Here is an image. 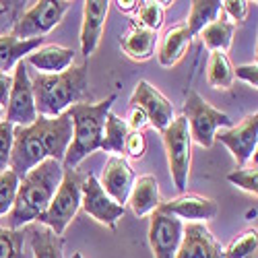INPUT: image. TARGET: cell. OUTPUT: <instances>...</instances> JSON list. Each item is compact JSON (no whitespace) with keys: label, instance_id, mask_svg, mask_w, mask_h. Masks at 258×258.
Segmentation results:
<instances>
[{"label":"cell","instance_id":"cell-42","mask_svg":"<svg viewBox=\"0 0 258 258\" xmlns=\"http://www.w3.org/2000/svg\"><path fill=\"white\" fill-rule=\"evenodd\" d=\"M73 258H83V254H81V252H75V254H73Z\"/></svg>","mask_w":258,"mask_h":258},{"label":"cell","instance_id":"cell-18","mask_svg":"<svg viewBox=\"0 0 258 258\" xmlns=\"http://www.w3.org/2000/svg\"><path fill=\"white\" fill-rule=\"evenodd\" d=\"M27 62L39 71V75H58V73H64L67 69L73 67L75 50L56 46V44H48V46L33 50L27 56Z\"/></svg>","mask_w":258,"mask_h":258},{"label":"cell","instance_id":"cell-23","mask_svg":"<svg viewBox=\"0 0 258 258\" xmlns=\"http://www.w3.org/2000/svg\"><path fill=\"white\" fill-rule=\"evenodd\" d=\"M233 31H235V25L229 23V21L223 17V13L219 11L217 19H215L213 23H209L199 33V37L203 39V44L211 52H223V54H227L229 48H231V41H233Z\"/></svg>","mask_w":258,"mask_h":258},{"label":"cell","instance_id":"cell-32","mask_svg":"<svg viewBox=\"0 0 258 258\" xmlns=\"http://www.w3.org/2000/svg\"><path fill=\"white\" fill-rule=\"evenodd\" d=\"M227 180L233 186H238V188L250 192V195H256V192H258V171H256V167L235 169V171H231V174L227 176Z\"/></svg>","mask_w":258,"mask_h":258},{"label":"cell","instance_id":"cell-39","mask_svg":"<svg viewBox=\"0 0 258 258\" xmlns=\"http://www.w3.org/2000/svg\"><path fill=\"white\" fill-rule=\"evenodd\" d=\"M116 5H118V9L122 13H131V11H137L141 3H137V0H126V3H122V0H120V3H116Z\"/></svg>","mask_w":258,"mask_h":258},{"label":"cell","instance_id":"cell-31","mask_svg":"<svg viewBox=\"0 0 258 258\" xmlns=\"http://www.w3.org/2000/svg\"><path fill=\"white\" fill-rule=\"evenodd\" d=\"M256 248H258L256 229H248L223 250V258H246L250 254H256Z\"/></svg>","mask_w":258,"mask_h":258},{"label":"cell","instance_id":"cell-24","mask_svg":"<svg viewBox=\"0 0 258 258\" xmlns=\"http://www.w3.org/2000/svg\"><path fill=\"white\" fill-rule=\"evenodd\" d=\"M131 133L126 120H122L116 114H107L105 118V126H103V139H101V147L105 153H114V155H122L124 153V143L126 137Z\"/></svg>","mask_w":258,"mask_h":258},{"label":"cell","instance_id":"cell-22","mask_svg":"<svg viewBox=\"0 0 258 258\" xmlns=\"http://www.w3.org/2000/svg\"><path fill=\"white\" fill-rule=\"evenodd\" d=\"M155 44H157V33L149 31L137 23H133L131 29L120 37V46H122L124 54L131 56L133 60H139V62H145L153 56Z\"/></svg>","mask_w":258,"mask_h":258},{"label":"cell","instance_id":"cell-20","mask_svg":"<svg viewBox=\"0 0 258 258\" xmlns=\"http://www.w3.org/2000/svg\"><path fill=\"white\" fill-rule=\"evenodd\" d=\"M44 46V37L35 39H17L11 31L0 33V73L9 75V71H15L17 64L27 58L33 50Z\"/></svg>","mask_w":258,"mask_h":258},{"label":"cell","instance_id":"cell-19","mask_svg":"<svg viewBox=\"0 0 258 258\" xmlns=\"http://www.w3.org/2000/svg\"><path fill=\"white\" fill-rule=\"evenodd\" d=\"M128 205H131L133 213L137 217H147L153 211H157V207L161 205V197H159V184L151 174H145L135 178V184L131 188V195H128Z\"/></svg>","mask_w":258,"mask_h":258},{"label":"cell","instance_id":"cell-3","mask_svg":"<svg viewBox=\"0 0 258 258\" xmlns=\"http://www.w3.org/2000/svg\"><path fill=\"white\" fill-rule=\"evenodd\" d=\"M31 89L37 116L56 118L69 112L71 105L83 101L89 89V69L87 64H73L58 75H37L31 79Z\"/></svg>","mask_w":258,"mask_h":258},{"label":"cell","instance_id":"cell-41","mask_svg":"<svg viewBox=\"0 0 258 258\" xmlns=\"http://www.w3.org/2000/svg\"><path fill=\"white\" fill-rule=\"evenodd\" d=\"M3 116H5V107H0V122H3Z\"/></svg>","mask_w":258,"mask_h":258},{"label":"cell","instance_id":"cell-10","mask_svg":"<svg viewBox=\"0 0 258 258\" xmlns=\"http://www.w3.org/2000/svg\"><path fill=\"white\" fill-rule=\"evenodd\" d=\"M131 107H139V110H143L149 124L159 133H163L165 128L171 124V120L176 118L171 101L147 81L137 83V87L131 95Z\"/></svg>","mask_w":258,"mask_h":258},{"label":"cell","instance_id":"cell-35","mask_svg":"<svg viewBox=\"0 0 258 258\" xmlns=\"http://www.w3.org/2000/svg\"><path fill=\"white\" fill-rule=\"evenodd\" d=\"M147 151V141H145V135L143 133H137V131H131L126 137V143H124V153H128L133 159H141Z\"/></svg>","mask_w":258,"mask_h":258},{"label":"cell","instance_id":"cell-26","mask_svg":"<svg viewBox=\"0 0 258 258\" xmlns=\"http://www.w3.org/2000/svg\"><path fill=\"white\" fill-rule=\"evenodd\" d=\"M233 67L223 52H211L207 62V83L215 89H229L233 85Z\"/></svg>","mask_w":258,"mask_h":258},{"label":"cell","instance_id":"cell-38","mask_svg":"<svg viewBox=\"0 0 258 258\" xmlns=\"http://www.w3.org/2000/svg\"><path fill=\"white\" fill-rule=\"evenodd\" d=\"M11 87H13V77H11V75H5V73H0V107H7Z\"/></svg>","mask_w":258,"mask_h":258},{"label":"cell","instance_id":"cell-1","mask_svg":"<svg viewBox=\"0 0 258 258\" xmlns=\"http://www.w3.org/2000/svg\"><path fill=\"white\" fill-rule=\"evenodd\" d=\"M73 141V120L64 112L56 118L37 116L31 126L13 128V151L9 159V169L15 171L19 180L35 165L46 159L62 161Z\"/></svg>","mask_w":258,"mask_h":258},{"label":"cell","instance_id":"cell-12","mask_svg":"<svg viewBox=\"0 0 258 258\" xmlns=\"http://www.w3.org/2000/svg\"><path fill=\"white\" fill-rule=\"evenodd\" d=\"M215 141L223 143L238 167L242 169L250 159L252 155L256 153V145H258V114H248L238 126H231L227 131H219L215 133Z\"/></svg>","mask_w":258,"mask_h":258},{"label":"cell","instance_id":"cell-27","mask_svg":"<svg viewBox=\"0 0 258 258\" xmlns=\"http://www.w3.org/2000/svg\"><path fill=\"white\" fill-rule=\"evenodd\" d=\"M31 250L33 258H64L62 238L48 227H39L31 233Z\"/></svg>","mask_w":258,"mask_h":258},{"label":"cell","instance_id":"cell-29","mask_svg":"<svg viewBox=\"0 0 258 258\" xmlns=\"http://www.w3.org/2000/svg\"><path fill=\"white\" fill-rule=\"evenodd\" d=\"M19 176L11 169H5L0 174V217L9 215V211L15 205L17 190H19Z\"/></svg>","mask_w":258,"mask_h":258},{"label":"cell","instance_id":"cell-16","mask_svg":"<svg viewBox=\"0 0 258 258\" xmlns=\"http://www.w3.org/2000/svg\"><path fill=\"white\" fill-rule=\"evenodd\" d=\"M101 188L105 190V195L110 197L118 205H126L131 188L135 184V171L133 165L126 161L124 155H112L107 157L103 174H101Z\"/></svg>","mask_w":258,"mask_h":258},{"label":"cell","instance_id":"cell-36","mask_svg":"<svg viewBox=\"0 0 258 258\" xmlns=\"http://www.w3.org/2000/svg\"><path fill=\"white\" fill-rule=\"evenodd\" d=\"M233 77L246 81L250 87L256 89V85H258V67H256V62L254 64H242V67L233 69Z\"/></svg>","mask_w":258,"mask_h":258},{"label":"cell","instance_id":"cell-14","mask_svg":"<svg viewBox=\"0 0 258 258\" xmlns=\"http://www.w3.org/2000/svg\"><path fill=\"white\" fill-rule=\"evenodd\" d=\"M157 211L174 215L180 221L186 219L188 223H205L209 219H215L219 213V207L213 199H207L203 195H180L167 203H161Z\"/></svg>","mask_w":258,"mask_h":258},{"label":"cell","instance_id":"cell-7","mask_svg":"<svg viewBox=\"0 0 258 258\" xmlns=\"http://www.w3.org/2000/svg\"><path fill=\"white\" fill-rule=\"evenodd\" d=\"M161 141L165 147L167 165L174 186L178 188V192L184 195L190 176V161H192V139L188 133L186 118L178 116L171 120V124L161 133Z\"/></svg>","mask_w":258,"mask_h":258},{"label":"cell","instance_id":"cell-2","mask_svg":"<svg viewBox=\"0 0 258 258\" xmlns=\"http://www.w3.org/2000/svg\"><path fill=\"white\" fill-rule=\"evenodd\" d=\"M62 176H64L62 161L56 159H46L39 165H35L31 171H27L19 182L13 209L9 211V215H5L7 217L5 227L21 229L31 221H37V217L52 203V197L56 195V190L62 182Z\"/></svg>","mask_w":258,"mask_h":258},{"label":"cell","instance_id":"cell-40","mask_svg":"<svg viewBox=\"0 0 258 258\" xmlns=\"http://www.w3.org/2000/svg\"><path fill=\"white\" fill-rule=\"evenodd\" d=\"M7 5L9 3H0V11H7Z\"/></svg>","mask_w":258,"mask_h":258},{"label":"cell","instance_id":"cell-11","mask_svg":"<svg viewBox=\"0 0 258 258\" xmlns=\"http://www.w3.org/2000/svg\"><path fill=\"white\" fill-rule=\"evenodd\" d=\"M81 207L87 215H91L97 223L107 225V227H116L118 219L124 215V207L114 203L110 197L105 195V190L101 188L99 180L93 174H89L87 178L83 180Z\"/></svg>","mask_w":258,"mask_h":258},{"label":"cell","instance_id":"cell-9","mask_svg":"<svg viewBox=\"0 0 258 258\" xmlns=\"http://www.w3.org/2000/svg\"><path fill=\"white\" fill-rule=\"evenodd\" d=\"M37 120L31 79L25 62L21 60L13 73V87L7 101V122L13 126H31Z\"/></svg>","mask_w":258,"mask_h":258},{"label":"cell","instance_id":"cell-6","mask_svg":"<svg viewBox=\"0 0 258 258\" xmlns=\"http://www.w3.org/2000/svg\"><path fill=\"white\" fill-rule=\"evenodd\" d=\"M186 124H188V133L190 139L203 149H211L215 143V133L221 126L231 128V118L215 107L195 89H190L184 101V114Z\"/></svg>","mask_w":258,"mask_h":258},{"label":"cell","instance_id":"cell-33","mask_svg":"<svg viewBox=\"0 0 258 258\" xmlns=\"http://www.w3.org/2000/svg\"><path fill=\"white\" fill-rule=\"evenodd\" d=\"M13 124H9L7 120L0 122V174L5 169H9V159H11V151H13Z\"/></svg>","mask_w":258,"mask_h":258},{"label":"cell","instance_id":"cell-28","mask_svg":"<svg viewBox=\"0 0 258 258\" xmlns=\"http://www.w3.org/2000/svg\"><path fill=\"white\" fill-rule=\"evenodd\" d=\"M163 15H165V5L163 3H155V0H147V3H141L137 9V21L135 23L149 29V31H155L163 25Z\"/></svg>","mask_w":258,"mask_h":258},{"label":"cell","instance_id":"cell-30","mask_svg":"<svg viewBox=\"0 0 258 258\" xmlns=\"http://www.w3.org/2000/svg\"><path fill=\"white\" fill-rule=\"evenodd\" d=\"M0 258H23V231L0 225Z\"/></svg>","mask_w":258,"mask_h":258},{"label":"cell","instance_id":"cell-43","mask_svg":"<svg viewBox=\"0 0 258 258\" xmlns=\"http://www.w3.org/2000/svg\"><path fill=\"white\" fill-rule=\"evenodd\" d=\"M246 258H258V252H256V254H250V256H246Z\"/></svg>","mask_w":258,"mask_h":258},{"label":"cell","instance_id":"cell-8","mask_svg":"<svg viewBox=\"0 0 258 258\" xmlns=\"http://www.w3.org/2000/svg\"><path fill=\"white\" fill-rule=\"evenodd\" d=\"M69 9H71V3H67V0H60V3H54V0H39V3H35L29 11H25L15 21L11 33L17 39L44 37L64 19Z\"/></svg>","mask_w":258,"mask_h":258},{"label":"cell","instance_id":"cell-15","mask_svg":"<svg viewBox=\"0 0 258 258\" xmlns=\"http://www.w3.org/2000/svg\"><path fill=\"white\" fill-rule=\"evenodd\" d=\"M176 258H223V250L205 223H186Z\"/></svg>","mask_w":258,"mask_h":258},{"label":"cell","instance_id":"cell-34","mask_svg":"<svg viewBox=\"0 0 258 258\" xmlns=\"http://www.w3.org/2000/svg\"><path fill=\"white\" fill-rule=\"evenodd\" d=\"M248 9H250V3H246V0H225V3H221L223 17L231 19L229 23H233V25L244 23V19L248 15Z\"/></svg>","mask_w":258,"mask_h":258},{"label":"cell","instance_id":"cell-37","mask_svg":"<svg viewBox=\"0 0 258 258\" xmlns=\"http://www.w3.org/2000/svg\"><path fill=\"white\" fill-rule=\"evenodd\" d=\"M126 124H128V128H131V131L141 133L143 128L149 124V120H147V116H145L143 110H139V107H131V116H128Z\"/></svg>","mask_w":258,"mask_h":258},{"label":"cell","instance_id":"cell-25","mask_svg":"<svg viewBox=\"0 0 258 258\" xmlns=\"http://www.w3.org/2000/svg\"><path fill=\"white\" fill-rule=\"evenodd\" d=\"M219 11H221L219 0H195V3H190V15L184 23L190 35H199L209 23L217 19Z\"/></svg>","mask_w":258,"mask_h":258},{"label":"cell","instance_id":"cell-21","mask_svg":"<svg viewBox=\"0 0 258 258\" xmlns=\"http://www.w3.org/2000/svg\"><path fill=\"white\" fill-rule=\"evenodd\" d=\"M190 39H192V35L184 23L167 29L165 35L161 37V44L157 50V60H159L161 67L171 69L174 64H178L190 48Z\"/></svg>","mask_w":258,"mask_h":258},{"label":"cell","instance_id":"cell-13","mask_svg":"<svg viewBox=\"0 0 258 258\" xmlns=\"http://www.w3.org/2000/svg\"><path fill=\"white\" fill-rule=\"evenodd\" d=\"M184 223L161 211L151 213V223H149V244L155 258H176V252L182 242Z\"/></svg>","mask_w":258,"mask_h":258},{"label":"cell","instance_id":"cell-17","mask_svg":"<svg viewBox=\"0 0 258 258\" xmlns=\"http://www.w3.org/2000/svg\"><path fill=\"white\" fill-rule=\"evenodd\" d=\"M110 13V3L107 0H87L83 3V25H81V52L85 56H91L103 33L105 17Z\"/></svg>","mask_w":258,"mask_h":258},{"label":"cell","instance_id":"cell-5","mask_svg":"<svg viewBox=\"0 0 258 258\" xmlns=\"http://www.w3.org/2000/svg\"><path fill=\"white\" fill-rule=\"evenodd\" d=\"M83 176L77 169H64L62 182L52 197V203L48 209L37 217V221L54 231L56 235H62L69 223L75 219L77 211L81 209V186H83Z\"/></svg>","mask_w":258,"mask_h":258},{"label":"cell","instance_id":"cell-4","mask_svg":"<svg viewBox=\"0 0 258 258\" xmlns=\"http://www.w3.org/2000/svg\"><path fill=\"white\" fill-rule=\"evenodd\" d=\"M116 95H107L97 103L81 101L69 107V114L73 120V141L67 149V155L62 159L64 169H77V165L91 153H95L101 147L105 118L112 112V103Z\"/></svg>","mask_w":258,"mask_h":258}]
</instances>
